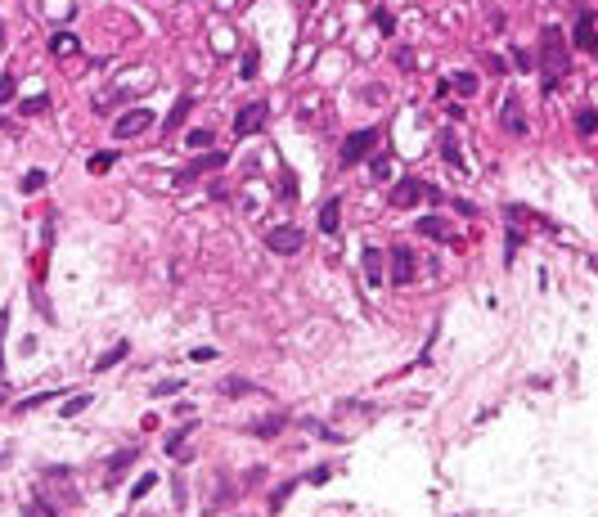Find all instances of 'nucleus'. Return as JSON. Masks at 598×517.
<instances>
[{
	"label": "nucleus",
	"mask_w": 598,
	"mask_h": 517,
	"mask_svg": "<svg viewBox=\"0 0 598 517\" xmlns=\"http://www.w3.org/2000/svg\"><path fill=\"white\" fill-rule=\"evenodd\" d=\"M513 63H517V72H531V54L526 50H513Z\"/></svg>",
	"instance_id": "obj_42"
},
{
	"label": "nucleus",
	"mask_w": 598,
	"mask_h": 517,
	"mask_svg": "<svg viewBox=\"0 0 598 517\" xmlns=\"http://www.w3.org/2000/svg\"><path fill=\"white\" fill-rule=\"evenodd\" d=\"M158 486V473H144V477H135V486H131V500H144L149 491Z\"/></svg>",
	"instance_id": "obj_30"
},
{
	"label": "nucleus",
	"mask_w": 598,
	"mask_h": 517,
	"mask_svg": "<svg viewBox=\"0 0 598 517\" xmlns=\"http://www.w3.org/2000/svg\"><path fill=\"white\" fill-rule=\"evenodd\" d=\"M572 41H576V50H585V54H598V14H594L590 5H581V9H576Z\"/></svg>",
	"instance_id": "obj_5"
},
{
	"label": "nucleus",
	"mask_w": 598,
	"mask_h": 517,
	"mask_svg": "<svg viewBox=\"0 0 598 517\" xmlns=\"http://www.w3.org/2000/svg\"><path fill=\"white\" fill-rule=\"evenodd\" d=\"M338 212H342V198H324V207H319V229L324 234H338Z\"/></svg>",
	"instance_id": "obj_17"
},
{
	"label": "nucleus",
	"mask_w": 598,
	"mask_h": 517,
	"mask_svg": "<svg viewBox=\"0 0 598 517\" xmlns=\"http://www.w3.org/2000/svg\"><path fill=\"white\" fill-rule=\"evenodd\" d=\"M41 504H50V509H77V504H81L77 486L68 482V468L50 463L41 473Z\"/></svg>",
	"instance_id": "obj_2"
},
{
	"label": "nucleus",
	"mask_w": 598,
	"mask_h": 517,
	"mask_svg": "<svg viewBox=\"0 0 598 517\" xmlns=\"http://www.w3.org/2000/svg\"><path fill=\"white\" fill-rule=\"evenodd\" d=\"M225 162H230V153H221V149H216V153H212V149H203L194 162H185V167H180L171 180H176V185H194L198 176H212V171H221V167H225Z\"/></svg>",
	"instance_id": "obj_3"
},
{
	"label": "nucleus",
	"mask_w": 598,
	"mask_h": 517,
	"mask_svg": "<svg viewBox=\"0 0 598 517\" xmlns=\"http://www.w3.org/2000/svg\"><path fill=\"white\" fill-rule=\"evenodd\" d=\"M14 90H18V76L14 72H0V104L14 99Z\"/></svg>",
	"instance_id": "obj_34"
},
{
	"label": "nucleus",
	"mask_w": 598,
	"mask_h": 517,
	"mask_svg": "<svg viewBox=\"0 0 598 517\" xmlns=\"http://www.w3.org/2000/svg\"><path fill=\"white\" fill-rule=\"evenodd\" d=\"M149 126H153V113L131 108V113H122V117L113 122V140H131V136H140V131H149Z\"/></svg>",
	"instance_id": "obj_9"
},
{
	"label": "nucleus",
	"mask_w": 598,
	"mask_h": 517,
	"mask_svg": "<svg viewBox=\"0 0 598 517\" xmlns=\"http://www.w3.org/2000/svg\"><path fill=\"white\" fill-rule=\"evenodd\" d=\"M54 396H68V391H45V396H32V400H23V405H18V414H32L36 405H45V400H54Z\"/></svg>",
	"instance_id": "obj_36"
},
{
	"label": "nucleus",
	"mask_w": 598,
	"mask_h": 517,
	"mask_svg": "<svg viewBox=\"0 0 598 517\" xmlns=\"http://www.w3.org/2000/svg\"><path fill=\"white\" fill-rule=\"evenodd\" d=\"M85 167H90V176H103V171L117 167V153H113V149H99V153H90V162H85Z\"/></svg>",
	"instance_id": "obj_21"
},
{
	"label": "nucleus",
	"mask_w": 598,
	"mask_h": 517,
	"mask_svg": "<svg viewBox=\"0 0 598 517\" xmlns=\"http://www.w3.org/2000/svg\"><path fill=\"white\" fill-rule=\"evenodd\" d=\"M189 432H194V423H185V427H176V432L167 436V454H180L185 450V441H189Z\"/></svg>",
	"instance_id": "obj_28"
},
{
	"label": "nucleus",
	"mask_w": 598,
	"mask_h": 517,
	"mask_svg": "<svg viewBox=\"0 0 598 517\" xmlns=\"http://www.w3.org/2000/svg\"><path fill=\"white\" fill-rule=\"evenodd\" d=\"M45 180H50V176H45L41 167H32L23 180H18V194H36V189H45Z\"/></svg>",
	"instance_id": "obj_23"
},
{
	"label": "nucleus",
	"mask_w": 598,
	"mask_h": 517,
	"mask_svg": "<svg viewBox=\"0 0 598 517\" xmlns=\"http://www.w3.org/2000/svg\"><path fill=\"white\" fill-rule=\"evenodd\" d=\"M279 194L288 198V203H297V176H292V171H283V176H279Z\"/></svg>",
	"instance_id": "obj_33"
},
{
	"label": "nucleus",
	"mask_w": 598,
	"mask_h": 517,
	"mask_svg": "<svg viewBox=\"0 0 598 517\" xmlns=\"http://www.w3.org/2000/svg\"><path fill=\"white\" fill-rule=\"evenodd\" d=\"M221 396H230V400H243V396H256V387L248 378H239V373H234V378H225L221 382Z\"/></svg>",
	"instance_id": "obj_19"
},
{
	"label": "nucleus",
	"mask_w": 598,
	"mask_h": 517,
	"mask_svg": "<svg viewBox=\"0 0 598 517\" xmlns=\"http://www.w3.org/2000/svg\"><path fill=\"white\" fill-rule=\"evenodd\" d=\"M374 23H378V32H383V36H396V18L387 14V9H378V14H374Z\"/></svg>",
	"instance_id": "obj_37"
},
{
	"label": "nucleus",
	"mask_w": 598,
	"mask_h": 517,
	"mask_svg": "<svg viewBox=\"0 0 598 517\" xmlns=\"http://www.w3.org/2000/svg\"><path fill=\"white\" fill-rule=\"evenodd\" d=\"M0 405H5V387H0Z\"/></svg>",
	"instance_id": "obj_46"
},
{
	"label": "nucleus",
	"mask_w": 598,
	"mask_h": 517,
	"mask_svg": "<svg viewBox=\"0 0 598 517\" xmlns=\"http://www.w3.org/2000/svg\"><path fill=\"white\" fill-rule=\"evenodd\" d=\"M499 126H504L508 136H526V117H522L517 95H504V104H499Z\"/></svg>",
	"instance_id": "obj_10"
},
{
	"label": "nucleus",
	"mask_w": 598,
	"mask_h": 517,
	"mask_svg": "<svg viewBox=\"0 0 598 517\" xmlns=\"http://www.w3.org/2000/svg\"><path fill=\"white\" fill-rule=\"evenodd\" d=\"M265 247L279 252V256H292V252L306 247V234H301L297 225H274V229H265Z\"/></svg>",
	"instance_id": "obj_6"
},
{
	"label": "nucleus",
	"mask_w": 598,
	"mask_h": 517,
	"mask_svg": "<svg viewBox=\"0 0 598 517\" xmlns=\"http://www.w3.org/2000/svg\"><path fill=\"white\" fill-rule=\"evenodd\" d=\"M189 360H194V365H212L216 351H212V347H194V351H189Z\"/></svg>",
	"instance_id": "obj_39"
},
{
	"label": "nucleus",
	"mask_w": 598,
	"mask_h": 517,
	"mask_svg": "<svg viewBox=\"0 0 598 517\" xmlns=\"http://www.w3.org/2000/svg\"><path fill=\"white\" fill-rule=\"evenodd\" d=\"M279 427H288V414L256 418V423H248V436H261V441H274V436H279Z\"/></svg>",
	"instance_id": "obj_14"
},
{
	"label": "nucleus",
	"mask_w": 598,
	"mask_h": 517,
	"mask_svg": "<svg viewBox=\"0 0 598 517\" xmlns=\"http://www.w3.org/2000/svg\"><path fill=\"white\" fill-rule=\"evenodd\" d=\"M590 265H594V270H598V256H590Z\"/></svg>",
	"instance_id": "obj_44"
},
{
	"label": "nucleus",
	"mask_w": 598,
	"mask_h": 517,
	"mask_svg": "<svg viewBox=\"0 0 598 517\" xmlns=\"http://www.w3.org/2000/svg\"><path fill=\"white\" fill-rule=\"evenodd\" d=\"M189 113H194V95H180V99L171 104V113H167V117H163V131H167V136H171V131H176L180 122L189 117Z\"/></svg>",
	"instance_id": "obj_15"
},
{
	"label": "nucleus",
	"mask_w": 598,
	"mask_h": 517,
	"mask_svg": "<svg viewBox=\"0 0 598 517\" xmlns=\"http://www.w3.org/2000/svg\"><path fill=\"white\" fill-rule=\"evenodd\" d=\"M333 473H338V468H333V463H324V468H315V473H310V477H306V482H315V486H324V482H329V477H333Z\"/></svg>",
	"instance_id": "obj_40"
},
{
	"label": "nucleus",
	"mask_w": 598,
	"mask_h": 517,
	"mask_svg": "<svg viewBox=\"0 0 598 517\" xmlns=\"http://www.w3.org/2000/svg\"><path fill=\"white\" fill-rule=\"evenodd\" d=\"M414 203H423V180L419 176H405L401 185L392 189V207H414Z\"/></svg>",
	"instance_id": "obj_12"
},
{
	"label": "nucleus",
	"mask_w": 598,
	"mask_h": 517,
	"mask_svg": "<svg viewBox=\"0 0 598 517\" xmlns=\"http://www.w3.org/2000/svg\"><path fill=\"white\" fill-rule=\"evenodd\" d=\"M90 400H94V396H72V400H63V409H59V414H63V418H77L81 409L90 405Z\"/></svg>",
	"instance_id": "obj_32"
},
{
	"label": "nucleus",
	"mask_w": 598,
	"mask_h": 517,
	"mask_svg": "<svg viewBox=\"0 0 598 517\" xmlns=\"http://www.w3.org/2000/svg\"><path fill=\"white\" fill-rule=\"evenodd\" d=\"M292 491H297V477H288L283 486H274V491H270V513H279V509H283V500H288Z\"/></svg>",
	"instance_id": "obj_24"
},
{
	"label": "nucleus",
	"mask_w": 598,
	"mask_h": 517,
	"mask_svg": "<svg viewBox=\"0 0 598 517\" xmlns=\"http://www.w3.org/2000/svg\"><path fill=\"white\" fill-rule=\"evenodd\" d=\"M441 158L450 162V167L463 171V153H459V140H454V131H445V136H441Z\"/></svg>",
	"instance_id": "obj_22"
},
{
	"label": "nucleus",
	"mask_w": 598,
	"mask_h": 517,
	"mask_svg": "<svg viewBox=\"0 0 598 517\" xmlns=\"http://www.w3.org/2000/svg\"><path fill=\"white\" fill-rule=\"evenodd\" d=\"M576 131H581V136H594V131H598V113L594 108H581V113H576Z\"/></svg>",
	"instance_id": "obj_29"
},
{
	"label": "nucleus",
	"mask_w": 598,
	"mask_h": 517,
	"mask_svg": "<svg viewBox=\"0 0 598 517\" xmlns=\"http://www.w3.org/2000/svg\"><path fill=\"white\" fill-rule=\"evenodd\" d=\"M126 356H131V342H126V338H122V342H113V347L103 351L99 360H94V373H108L113 365H122V360H126Z\"/></svg>",
	"instance_id": "obj_16"
},
{
	"label": "nucleus",
	"mask_w": 598,
	"mask_h": 517,
	"mask_svg": "<svg viewBox=\"0 0 598 517\" xmlns=\"http://www.w3.org/2000/svg\"><path fill=\"white\" fill-rule=\"evenodd\" d=\"M81 50V41L72 32H54L50 36V54H59V59H68V54H77Z\"/></svg>",
	"instance_id": "obj_18"
},
{
	"label": "nucleus",
	"mask_w": 598,
	"mask_h": 517,
	"mask_svg": "<svg viewBox=\"0 0 598 517\" xmlns=\"http://www.w3.org/2000/svg\"><path fill=\"white\" fill-rule=\"evenodd\" d=\"M450 85H454L459 95H468V99H472V95H477V72H454Z\"/></svg>",
	"instance_id": "obj_25"
},
{
	"label": "nucleus",
	"mask_w": 598,
	"mask_h": 517,
	"mask_svg": "<svg viewBox=\"0 0 598 517\" xmlns=\"http://www.w3.org/2000/svg\"><path fill=\"white\" fill-rule=\"evenodd\" d=\"M176 391H185V378H163V382H153V396H176Z\"/></svg>",
	"instance_id": "obj_31"
},
{
	"label": "nucleus",
	"mask_w": 598,
	"mask_h": 517,
	"mask_svg": "<svg viewBox=\"0 0 598 517\" xmlns=\"http://www.w3.org/2000/svg\"><path fill=\"white\" fill-rule=\"evenodd\" d=\"M572 68L567 59V36L558 27H545L540 32V72H545V85H558V76Z\"/></svg>",
	"instance_id": "obj_1"
},
{
	"label": "nucleus",
	"mask_w": 598,
	"mask_h": 517,
	"mask_svg": "<svg viewBox=\"0 0 598 517\" xmlns=\"http://www.w3.org/2000/svg\"><path fill=\"white\" fill-rule=\"evenodd\" d=\"M419 234H432V238H450V229H445L441 216H423L419 221Z\"/></svg>",
	"instance_id": "obj_26"
},
{
	"label": "nucleus",
	"mask_w": 598,
	"mask_h": 517,
	"mask_svg": "<svg viewBox=\"0 0 598 517\" xmlns=\"http://www.w3.org/2000/svg\"><path fill=\"white\" fill-rule=\"evenodd\" d=\"M5 329H9V311L0 306V342H5ZM0 369H5V356H0Z\"/></svg>",
	"instance_id": "obj_43"
},
{
	"label": "nucleus",
	"mask_w": 598,
	"mask_h": 517,
	"mask_svg": "<svg viewBox=\"0 0 598 517\" xmlns=\"http://www.w3.org/2000/svg\"><path fill=\"white\" fill-rule=\"evenodd\" d=\"M18 113H23V117H45V113H50V95H27L23 104H18Z\"/></svg>",
	"instance_id": "obj_20"
},
{
	"label": "nucleus",
	"mask_w": 598,
	"mask_h": 517,
	"mask_svg": "<svg viewBox=\"0 0 598 517\" xmlns=\"http://www.w3.org/2000/svg\"><path fill=\"white\" fill-rule=\"evenodd\" d=\"M374 145H378V126H360V131H351L347 140H342V167H356V162H365L369 153H374Z\"/></svg>",
	"instance_id": "obj_4"
},
{
	"label": "nucleus",
	"mask_w": 598,
	"mask_h": 517,
	"mask_svg": "<svg viewBox=\"0 0 598 517\" xmlns=\"http://www.w3.org/2000/svg\"><path fill=\"white\" fill-rule=\"evenodd\" d=\"M0 41H5V23H0Z\"/></svg>",
	"instance_id": "obj_45"
},
{
	"label": "nucleus",
	"mask_w": 598,
	"mask_h": 517,
	"mask_svg": "<svg viewBox=\"0 0 598 517\" xmlns=\"http://www.w3.org/2000/svg\"><path fill=\"white\" fill-rule=\"evenodd\" d=\"M256 68H261V54H256V50H248V54H243V81H252V76H256Z\"/></svg>",
	"instance_id": "obj_35"
},
{
	"label": "nucleus",
	"mask_w": 598,
	"mask_h": 517,
	"mask_svg": "<svg viewBox=\"0 0 598 517\" xmlns=\"http://www.w3.org/2000/svg\"><path fill=\"white\" fill-rule=\"evenodd\" d=\"M360 261H365L369 288H383V247H365V252H360Z\"/></svg>",
	"instance_id": "obj_13"
},
{
	"label": "nucleus",
	"mask_w": 598,
	"mask_h": 517,
	"mask_svg": "<svg viewBox=\"0 0 598 517\" xmlns=\"http://www.w3.org/2000/svg\"><path fill=\"white\" fill-rule=\"evenodd\" d=\"M212 140H216L212 131H203V126H198V131H189V136H185V145L194 149V153H203V149H212Z\"/></svg>",
	"instance_id": "obj_27"
},
{
	"label": "nucleus",
	"mask_w": 598,
	"mask_h": 517,
	"mask_svg": "<svg viewBox=\"0 0 598 517\" xmlns=\"http://www.w3.org/2000/svg\"><path fill=\"white\" fill-rule=\"evenodd\" d=\"M454 212H459V216H477V203H468V198H454Z\"/></svg>",
	"instance_id": "obj_41"
},
{
	"label": "nucleus",
	"mask_w": 598,
	"mask_h": 517,
	"mask_svg": "<svg viewBox=\"0 0 598 517\" xmlns=\"http://www.w3.org/2000/svg\"><path fill=\"white\" fill-rule=\"evenodd\" d=\"M265 126V99H252V104H239V113H234V136L248 140L252 131Z\"/></svg>",
	"instance_id": "obj_8"
},
{
	"label": "nucleus",
	"mask_w": 598,
	"mask_h": 517,
	"mask_svg": "<svg viewBox=\"0 0 598 517\" xmlns=\"http://www.w3.org/2000/svg\"><path fill=\"white\" fill-rule=\"evenodd\" d=\"M414 274H419V261H414V247L396 243V247H392V270H387V279H392V288H405V284H414Z\"/></svg>",
	"instance_id": "obj_7"
},
{
	"label": "nucleus",
	"mask_w": 598,
	"mask_h": 517,
	"mask_svg": "<svg viewBox=\"0 0 598 517\" xmlns=\"http://www.w3.org/2000/svg\"><path fill=\"white\" fill-rule=\"evenodd\" d=\"M369 171H374V180H387V176H392V162H387L383 153H378V158L369 162Z\"/></svg>",
	"instance_id": "obj_38"
},
{
	"label": "nucleus",
	"mask_w": 598,
	"mask_h": 517,
	"mask_svg": "<svg viewBox=\"0 0 598 517\" xmlns=\"http://www.w3.org/2000/svg\"><path fill=\"white\" fill-rule=\"evenodd\" d=\"M135 459H140V450H135V445H126V450H117V454H113V459H108V463H103V486H117V482H122V477H126V468H131V463H135Z\"/></svg>",
	"instance_id": "obj_11"
}]
</instances>
